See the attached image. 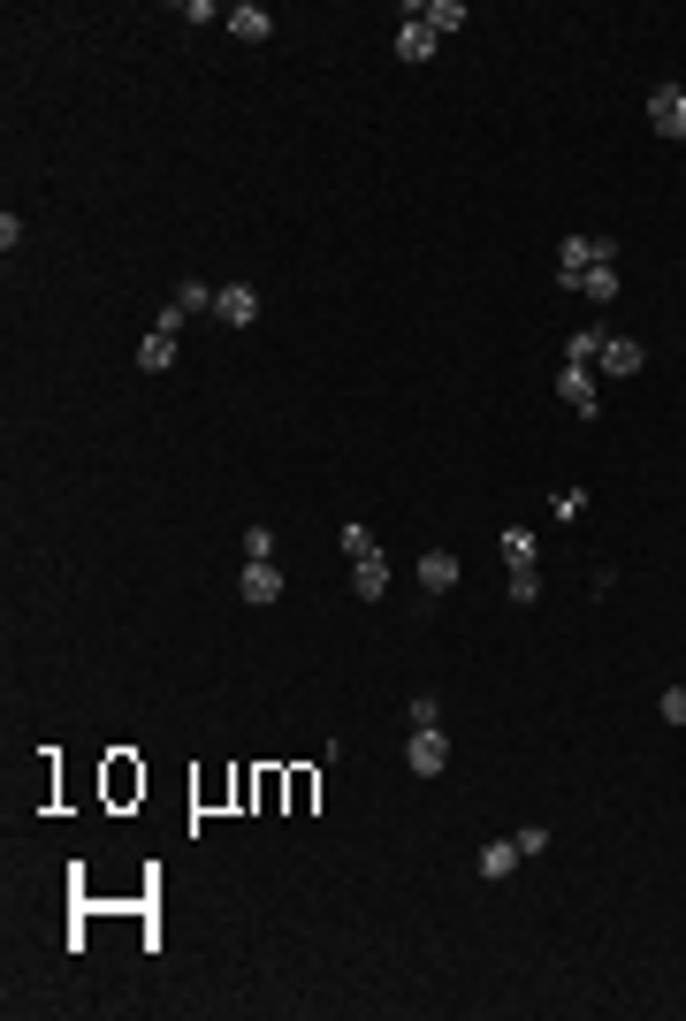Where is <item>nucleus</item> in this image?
Returning a JSON list of instances; mask_svg holds the SVG:
<instances>
[{"label":"nucleus","instance_id":"393cba45","mask_svg":"<svg viewBox=\"0 0 686 1021\" xmlns=\"http://www.w3.org/2000/svg\"><path fill=\"white\" fill-rule=\"evenodd\" d=\"M663 717H671V725H686V687H671V694H663Z\"/></svg>","mask_w":686,"mask_h":1021},{"label":"nucleus","instance_id":"4be33fe9","mask_svg":"<svg viewBox=\"0 0 686 1021\" xmlns=\"http://www.w3.org/2000/svg\"><path fill=\"white\" fill-rule=\"evenodd\" d=\"M496 549H504V564H534V534H526V526H504Z\"/></svg>","mask_w":686,"mask_h":1021},{"label":"nucleus","instance_id":"a211bd4d","mask_svg":"<svg viewBox=\"0 0 686 1021\" xmlns=\"http://www.w3.org/2000/svg\"><path fill=\"white\" fill-rule=\"evenodd\" d=\"M595 359H602V328H580L564 344V367H595Z\"/></svg>","mask_w":686,"mask_h":1021},{"label":"nucleus","instance_id":"4468645a","mask_svg":"<svg viewBox=\"0 0 686 1021\" xmlns=\"http://www.w3.org/2000/svg\"><path fill=\"white\" fill-rule=\"evenodd\" d=\"M618 290H625V275H618V267H602V259L580 275V297H587V305H618Z\"/></svg>","mask_w":686,"mask_h":1021},{"label":"nucleus","instance_id":"1a4fd4ad","mask_svg":"<svg viewBox=\"0 0 686 1021\" xmlns=\"http://www.w3.org/2000/svg\"><path fill=\"white\" fill-rule=\"evenodd\" d=\"M587 267H595V237H564V244H557V282H564V290H580V275H587Z\"/></svg>","mask_w":686,"mask_h":1021},{"label":"nucleus","instance_id":"20e7f679","mask_svg":"<svg viewBox=\"0 0 686 1021\" xmlns=\"http://www.w3.org/2000/svg\"><path fill=\"white\" fill-rule=\"evenodd\" d=\"M640 367H648V352L633 344V335H602V359H595V374H602V382H633Z\"/></svg>","mask_w":686,"mask_h":1021},{"label":"nucleus","instance_id":"7ed1b4c3","mask_svg":"<svg viewBox=\"0 0 686 1021\" xmlns=\"http://www.w3.org/2000/svg\"><path fill=\"white\" fill-rule=\"evenodd\" d=\"M557 397H564V412L595 420V405H602V374H595V367H564V374H557Z\"/></svg>","mask_w":686,"mask_h":1021},{"label":"nucleus","instance_id":"6ab92c4d","mask_svg":"<svg viewBox=\"0 0 686 1021\" xmlns=\"http://www.w3.org/2000/svg\"><path fill=\"white\" fill-rule=\"evenodd\" d=\"M168 305L191 320V312H214V290H206V282H176V297H168Z\"/></svg>","mask_w":686,"mask_h":1021},{"label":"nucleus","instance_id":"dca6fc26","mask_svg":"<svg viewBox=\"0 0 686 1021\" xmlns=\"http://www.w3.org/2000/svg\"><path fill=\"white\" fill-rule=\"evenodd\" d=\"M549 519H557V526H580V519H587V488H557V496H549Z\"/></svg>","mask_w":686,"mask_h":1021},{"label":"nucleus","instance_id":"b1692460","mask_svg":"<svg viewBox=\"0 0 686 1021\" xmlns=\"http://www.w3.org/2000/svg\"><path fill=\"white\" fill-rule=\"evenodd\" d=\"M183 24H229V16L214 9V0H183Z\"/></svg>","mask_w":686,"mask_h":1021},{"label":"nucleus","instance_id":"0eeeda50","mask_svg":"<svg viewBox=\"0 0 686 1021\" xmlns=\"http://www.w3.org/2000/svg\"><path fill=\"white\" fill-rule=\"evenodd\" d=\"M214 320H229V328H252V320H259V290H252V282H229V290H214Z\"/></svg>","mask_w":686,"mask_h":1021},{"label":"nucleus","instance_id":"2eb2a0df","mask_svg":"<svg viewBox=\"0 0 686 1021\" xmlns=\"http://www.w3.org/2000/svg\"><path fill=\"white\" fill-rule=\"evenodd\" d=\"M420 16H428V24H435V31H443V39H450V31H466V24H473V9H466V0H420Z\"/></svg>","mask_w":686,"mask_h":1021},{"label":"nucleus","instance_id":"aec40b11","mask_svg":"<svg viewBox=\"0 0 686 1021\" xmlns=\"http://www.w3.org/2000/svg\"><path fill=\"white\" fill-rule=\"evenodd\" d=\"M511 602H519V610L542 602V572H534V564H511Z\"/></svg>","mask_w":686,"mask_h":1021},{"label":"nucleus","instance_id":"f03ea898","mask_svg":"<svg viewBox=\"0 0 686 1021\" xmlns=\"http://www.w3.org/2000/svg\"><path fill=\"white\" fill-rule=\"evenodd\" d=\"M443 763H450V740H443V725H420V732L405 740V770H412V778H443Z\"/></svg>","mask_w":686,"mask_h":1021},{"label":"nucleus","instance_id":"ddd939ff","mask_svg":"<svg viewBox=\"0 0 686 1021\" xmlns=\"http://www.w3.org/2000/svg\"><path fill=\"white\" fill-rule=\"evenodd\" d=\"M519 862H526V854H519V839H488V846H481V862H473V869H481V877H488V884H504V877H511V869H519Z\"/></svg>","mask_w":686,"mask_h":1021},{"label":"nucleus","instance_id":"9b49d317","mask_svg":"<svg viewBox=\"0 0 686 1021\" xmlns=\"http://www.w3.org/2000/svg\"><path fill=\"white\" fill-rule=\"evenodd\" d=\"M352 595H359V602H382V595H390V557H382V549L352 564Z\"/></svg>","mask_w":686,"mask_h":1021},{"label":"nucleus","instance_id":"6e6552de","mask_svg":"<svg viewBox=\"0 0 686 1021\" xmlns=\"http://www.w3.org/2000/svg\"><path fill=\"white\" fill-rule=\"evenodd\" d=\"M237 595H244L252 610H267V602H282V572H275V564H244V572H237Z\"/></svg>","mask_w":686,"mask_h":1021},{"label":"nucleus","instance_id":"423d86ee","mask_svg":"<svg viewBox=\"0 0 686 1021\" xmlns=\"http://www.w3.org/2000/svg\"><path fill=\"white\" fill-rule=\"evenodd\" d=\"M648 123H656V138H686V92L678 85H656L648 92Z\"/></svg>","mask_w":686,"mask_h":1021},{"label":"nucleus","instance_id":"9d476101","mask_svg":"<svg viewBox=\"0 0 686 1021\" xmlns=\"http://www.w3.org/2000/svg\"><path fill=\"white\" fill-rule=\"evenodd\" d=\"M458 579H466V564H458L450 549H428V557H420V587H428V595H450Z\"/></svg>","mask_w":686,"mask_h":1021},{"label":"nucleus","instance_id":"5701e85b","mask_svg":"<svg viewBox=\"0 0 686 1021\" xmlns=\"http://www.w3.org/2000/svg\"><path fill=\"white\" fill-rule=\"evenodd\" d=\"M405 717H412V732H420V725H443V702H435V694H412Z\"/></svg>","mask_w":686,"mask_h":1021},{"label":"nucleus","instance_id":"f8f14e48","mask_svg":"<svg viewBox=\"0 0 686 1021\" xmlns=\"http://www.w3.org/2000/svg\"><path fill=\"white\" fill-rule=\"evenodd\" d=\"M229 31H237L244 47H267V39H275V16L259 9V0H244V9H229Z\"/></svg>","mask_w":686,"mask_h":1021},{"label":"nucleus","instance_id":"39448f33","mask_svg":"<svg viewBox=\"0 0 686 1021\" xmlns=\"http://www.w3.org/2000/svg\"><path fill=\"white\" fill-rule=\"evenodd\" d=\"M435 39H443V31H435V24L420 16V0H405V31H397V62H428V54H435Z\"/></svg>","mask_w":686,"mask_h":1021},{"label":"nucleus","instance_id":"412c9836","mask_svg":"<svg viewBox=\"0 0 686 1021\" xmlns=\"http://www.w3.org/2000/svg\"><path fill=\"white\" fill-rule=\"evenodd\" d=\"M244 564H275V526H244Z\"/></svg>","mask_w":686,"mask_h":1021},{"label":"nucleus","instance_id":"f3484780","mask_svg":"<svg viewBox=\"0 0 686 1021\" xmlns=\"http://www.w3.org/2000/svg\"><path fill=\"white\" fill-rule=\"evenodd\" d=\"M335 549H343V564H359V557H374L382 541H374V526H343V534H335Z\"/></svg>","mask_w":686,"mask_h":1021},{"label":"nucleus","instance_id":"f257e3e1","mask_svg":"<svg viewBox=\"0 0 686 1021\" xmlns=\"http://www.w3.org/2000/svg\"><path fill=\"white\" fill-rule=\"evenodd\" d=\"M176 335H183V312L168 305V312L138 335V367H145V374H168V367H176Z\"/></svg>","mask_w":686,"mask_h":1021}]
</instances>
